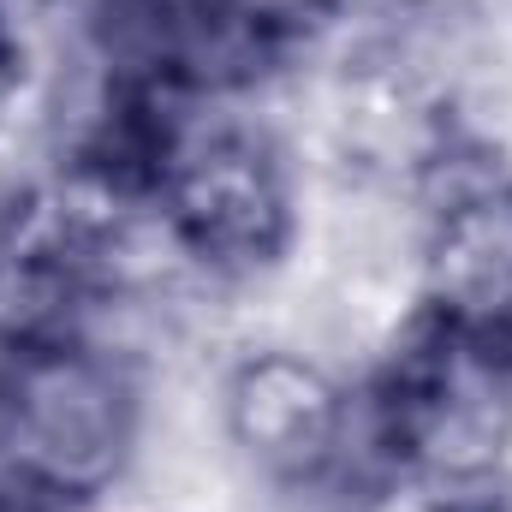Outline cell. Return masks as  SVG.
Here are the masks:
<instances>
[{
	"instance_id": "6da1fadb",
	"label": "cell",
	"mask_w": 512,
	"mask_h": 512,
	"mask_svg": "<svg viewBox=\"0 0 512 512\" xmlns=\"http://www.w3.org/2000/svg\"><path fill=\"white\" fill-rule=\"evenodd\" d=\"M126 447V393L90 352H42L12 382V453L54 489H96Z\"/></svg>"
},
{
	"instance_id": "7a4b0ae2",
	"label": "cell",
	"mask_w": 512,
	"mask_h": 512,
	"mask_svg": "<svg viewBox=\"0 0 512 512\" xmlns=\"http://www.w3.org/2000/svg\"><path fill=\"white\" fill-rule=\"evenodd\" d=\"M405 435L447 471L495 459L507 441V382L471 352L429 358L405 387Z\"/></svg>"
},
{
	"instance_id": "3957f363",
	"label": "cell",
	"mask_w": 512,
	"mask_h": 512,
	"mask_svg": "<svg viewBox=\"0 0 512 512\" xmlns=\"http://www.w3.org/2000/svg\"><path fill=\"white\" fill-rule=\"evenodd\" d=\"M179 221L215 256H256L274 245L280 191L268 161L239 137H215L179 173Z\"/></svg>"
},
{
	"instance_id": "277c9868",
	"label": "cell",
	"mask_w": 512,
	"mask_h": 512,
	"mask_svg": "<svg viewBox=\"0 0 512 512\" xmlns=\"http://www.w3.org/2000/svg\"><path fill=\"white\" fill-rule=\"evenodd\" d=\"M334 393L298 358H256L233 387V435L274 471H304L334 441Z\"/></svg>"
},
{
	"instance_id": "5b68a950",
	"label": "cell",
	"mask_w": 512,
	"mask_h": 512,
	"mask_svg": "<svg viewBox=\"0 0 512 512\" xmlns=\"http://www.w3.org/2000/svg\"><path fill=\"white\" fill-rule=\"evenodd\" d=\"M429 274H435L441 304L459 310L465 322L512 316V197L507 191L465 197L441 221Z\"/></svg>"
}]
</instances>
